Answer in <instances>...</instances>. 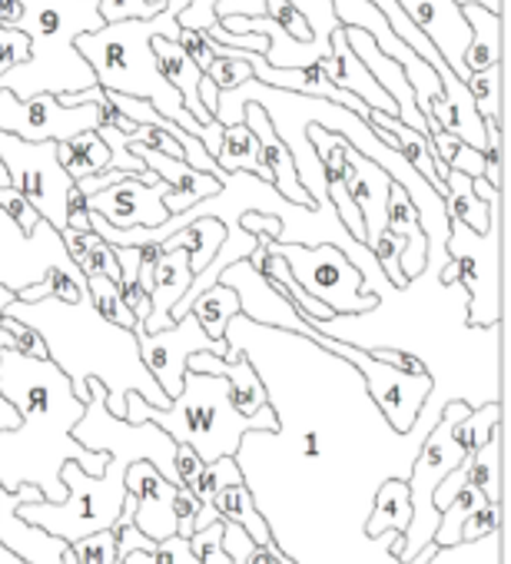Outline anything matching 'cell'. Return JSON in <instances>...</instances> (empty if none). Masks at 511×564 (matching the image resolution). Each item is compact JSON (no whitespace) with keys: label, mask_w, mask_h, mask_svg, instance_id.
I'll list each match as a JSON object with an SVG mask.
<instances>
[{"label":"cell","mask_w":511,"mask_h":564,"mask_svg":"<svg viewBox=\"0 0 511 564\" xmlns=\"http://www.w3.org/2000/svg\"><path fill=\"white\" fill-rule=\"evenodd\" d=\"M445 252L468 296V326L494 329L501 323V209L488 236H475L468 226L448 219Z\"/></svg>","instance_id":"7"},{"label":"cell","mask_w":511,"mask_h":564,"mask_svg":"<svg viewBox=\"0 0 511 564\" xmlns=\"http://www.w3.org/2000/svg\"><path fill=\"white\" fill-rule=\"evenodd\" d=\"M31 61V41L21 31L0 28V77H4L11 67H21Z\"/></svg>","instance_id":"44"},{"label":"cell","mask_w":511,"mask_h":564,"mask_svg":"<svg viewBox=\"0 0 511 564\" xmlns=\"http://www.w3.org/2000/svg\"><path fill=\"white\" fill-rule=\"evenodd\" d=\"M120 564H199V561L193 557L189 541L180 538V534H173V538L160 541L153 551H133V554H127Z\"/></svg>","instance_id":"37"},{"label":"cell","mask_w":511,"mask_h":564,"mask_svg":"<svg viewBox=\"0 0 511 564\" xmlns=\"http://www.w3.org/2000/svg\"><path fill=\"white\" fill-rule=\"evenodd\" d=\"M412 524V495L409 485L402 478H389L379 495H376V508L366 521V534L379 538L382 531H399V538L409 531Z\"/></svg>","instance_id":"27"},{"label":"cell","mask_w":511,"mask_h":564,"mask_svg":"<svg viewBox=\"0 0 511 564\" xmlns=\"http://www.w3.org/2000/svg\"><path fill=\"white\" fill-rule=\"evenodd\" d=\"M438 554H442V551H438L435 544H425V547H422V551H418L415 557H409V561H395V564H432V561H435Z\"/></svg>","instance_id":"54"},{"label":"cell","mask_w":511,"mask_h":564,"mask_svg":"<svg viewBox=\"0 0 511 564\" xmlns=\"http://www.w3.org/2000/svg\"><path fill=\"white\" fill-rule=\"evenodd\" d=\"M219 286H229L236 296H239V316L242 319H252V323H270V326H280V329H293V333H303L306 339H313L316 346L329 349L333 356H343L349 359L352 366L362 369L366 382H369V392L372 399L379 402L382 415L389 419V425L395 432H409L415 425V419L422 415V405L432 392V376H405L385 362H379L372 352L366 349H356L352 343L346 339H336V336H323L316 326H309L280 293L270 290V282L256 272L246 259L242 262H232L219 279Z\"/></svg>","instance_id":"4"},{"label":"cell","mask_w":511,"mask_h":564,"mask_svg":"<svg viewBox=\"0 0 511 564\" xmlns=\"http://www.w3.org/2000/svg\"><path fill=\"white\" fill-rule=\"evenodd\" d=\"M0 206L8 209V216L18 223V229L28 236V239H34V232H37V223H41V216L34 213V206L14 189V186H0Z\"/></svg>","instance_id":"43"},{"label":"cell","mask_w":511,"mask_h":564,"mask_svg":"<svg viewBox=\"0 0 511 564\" xmlns=\"http://www.w3.org/2000/svg\"><path fill=\"white\" fill-rule=\"evenodd\" d=\"M465 468H468V485H475L488 505H501V429L488 438V445L468 455Z\"/></svg>","instance_id":"31"},{"label":"cell","mask_w":511,"mask_h":564,"mask_svg":"<svg viewBox=\"0 0 511 564\" xmlns=\"http://www.w3.org/2000/svg\"><path fill=\"white\" fill-rule=\"evenodd\" d=\"M186 372H199V376H222L229 382V395L239 415H260L270 405V392L263 386V379L256 376V369L249 366V359L242 356L239 362H222L209 352H196L186 362Z\"/></svg>","instance_id":"20"},{"label":"cell","mask_w":511,"mask_h":564,"mask_svg":"<svg viewBox=\"0 0 511 564\" xmlns=\"http://www.w3.org/2000/svg\"><path fill=\"white\" fill-rule=\"evenodd\" d=\"M216 166L229 176V173H252L256 180H263V166H260V143L249 133L246 123L236 127H222V143L216 153Z\"/></svg>","instance_id":"30"},{"label":"cell","mask_w":511,"mask_h":564,"mask_svg":"<svg viewBox=\"0 0 511 564\" xmlns=\"http://www.w3.org/2000/svg\"><path fill=\"white\" fill-rule=\"evenodd\" d=\"M219 547L226 551L229 564H280L286 551H280V544H252L249 534L229 521H222V538Z\"/></svg>","instance_id":"33"},{"label":"cell","mask_w":511,"mask_h":564,"mask_svg":"<svg viewBox=\"0 0 511 564\" xmlns=\"http://www.w3.org/2000/svg\"><path fill=\"white\" fill-rule=\"evenodd\" d=\"M376 359L385 362V366H392V369H399V372H405V376H412V379L428 376L425 362H422L418 356H412V352H402V349H379Z\"/></svg>","instance_id":"50"},{"label":"cell","mask_w":511,"mask_h":564,"mask_svg":"<svg viewBox=\"0 0 511 564\" xmlns=\"http://www.w3.org/2000/svg\"><path fill=\"white\" fill-rule=\"evenodd\" d=\"M173 511H176V534L189 541V534H193V521H196V514L203 511L199 498H196V495H193L189 488H176V498H173Z\"/></svg>","instance_id":"49"},{"label":"cell","mask_w":511,"mask_h":564,"mask_svg":"<svg viewBox=\"0 0 511 564\" xmlns=\"http://www.w3.org/2000/svg\"><path fill=\"white\" fill-rule=\"evenodd\" d=\"M113 538H117V561H123L127 554H133V551H153L156 547V541H150L146 534H140V528L130 521H117L113 528Z\"/></svg>","instance_id":"48"},{"label":"cell","mask_w":511,"mask_h":564,"mask_svg":"<svg viewBox=\"0 0 511 564\" xmlns=\"http://www.w3.org/2000/svg\"><path fill=\"white\" fill-rule=\"evenodd\" d=\"M189 316L199 323V329H203L213 343H226V329H229V323L239 316V296H236L229 286H219V282H216L213 290H206L203 296L193 300Z\"/></svg>","instance_id":"29"},{"label":"cell","mask_w":511,"mask_h":564,"mask_svg":"<svg viewBox=\"0 0 511 564\" xmlns=\"http://www.w3.org/2000/svg\"><path fill=\"white\" fill-rule=\"evenodd\" d=\"M57 160H61L64 173H67L74 183H80V180H87V176H97V173H104V170H110V150H107V143L97 137V130L80 133V137H74V140H67V143H57Z\"/></svg>","instance_id":"28"},{"label":"cell","mask_w":511,"mask_h":564,"mask_svg":"<svg viewBox=\"0 0 511 564\" xmlns=\"http://www.w3.org/2000/svg\"><path fill=\"white\" fill-rule=\"evenodd\" d=\"M193 282V265H189V252L183 246L163 252V259L156 262L153 269V290H150V319L143 323V333L146 336H156V333H170L176 323H173V310L180 306V300L186 296Z\"/></svg>","instance_id":"19"},{"label":"cell","mask_w":511,"mask_h":564,"mask_svg":"<svg viewBox=\"0 0 511 564\" xmlns=\"http://www.w3.org/2000/svg\"><path fill=\"white\" fill-rule=\"evenodd\" d=\"M127 150H130L156 180H163V183L170 186L166 196H163V206H166L170 216H180V213L193 209L196 203H203V199H209V196H216V193L222 189V183H219L216 176L199 173V170L186 166L183 160H170V156H163V153H156V150H146V147H140V143H133L130 137H127Z\"/></svg>","instance_id":"17"},{"label":"cell","mask_w":511,"mask_h":564,"mask_svg":"<svg viewBox=\"0 0 511 564\" xmlns=\"http://www.w3.org/2000/svg\"><path fill=\"white\" fill-rule=\"evenodd\" d=\"M213 514L219 521H229L236 528H242L249 534L252 544H273V528L270 521L260 514V508H256L252 501V491L246 488V481H229L216 491L213 498Z\"/></svg>","instance_id":"22"},{"label":"cell","mask_w":511,"mask_h":564,"mask_svg":"<svg viewBox=\"0 0 511 564\" xmlns=\"http://www.w3.org/2000/svg\"><path fill=\"white\" fill-rule=\"evenodd\" d=\"M471 100H475V110L481 120H491V123H501V64L488 67V70H478L465 80Z\"/></svg>","instance_id":"36"},{"label":"cell","mask_w":511,"mask_h":564,"mask_svg":"<svg viewBox=\"0 0 511 564\" xmlns=\"http://www.w3.org/2000/svg\"><path fill=\"white\" fill-rule=\"evenodd\" d=\"M64 249H67V259L77 265V272L84 279H110V282H120V262H117V252L110 242H104L94 229L90 232H64Z\"/></svg>","instance_id":"25"},{"label":"cell","mask_w":511,"mask_h":564,"mask_svg":"<svg viewBox=\"0 0 511 564\" xmlns=\"http://www.w3.org/2000/svg\"><path fill=\"white\" fill-rule=\"evenodd\" d=\"M452 4L461 11V8H485L491 14H501V0H452Z\"/></svg>","instance_id":"53"},{"label":"cell","mask_w":511,"mask_h":564,"mask_svg":"<svg viewBox=\"0 0 511 564\" xmlns=\"http://www.w3.org/2000/svg\"><path fill=\"white\" fill-rule=\"evenodd\" d=\"M18 14L4 24L31 41V61L0 77V90L18 100L37 94H80L97 87L90 64L77 54V37L104 28L100 0H14Z\"/></svg>","instance_id":"3"},{"label":"cell","mask_w":511,"mask_h":564,"mask_svg":"<svg viewBox=\"0 0 511 564\" xmlns=\"http://www.w3.org/2000/svg\"><path fill=\"white\" fill-rule=\"evenodd\" d=\"M267 18H273L293 41L300 44H313V31L306 24V18L290 4V0H267Z\"/></svg>","instance_id":"41"},{"label":"cell","mask_w":511,"mask_h":564,"mask_svg":"<svg viewBox=\"0 0 511 564\" xmlns=\"http://www.w3.org/2000/svg\"><path fill=\"white\" fill-rule=\"evenodd\" d=\"M442 199H445V216L455 219V223H461V226H468L475 236H488L491 219H494V213L501 209V199L491 203V206H485V203L475 196L471 180L461 176V173H448V176H445V196H442Z\"/></svg>","instance_id":"24"},{"label":"cell","mask_w":511,"mask_h":564,"mask_svg":"<svg viewBox=\"0 0 511 564\" xmlns=\"http://www.w3.org/2000/svg\"><path fill=\"white\" fill-rule=\"evenodd\" d=\"M501 429V402H488V405H478L471 409L455 429H452V438L455 445L465 452V455H475L481 445H488V438Z\"/></svg>","instance_id":"32"},{"label":"cell","mask_w":511,"mask_h":564,"mask_svg":"<svg viewBox=\"0 0 511 564\" xmlns=\"http://www.w3.org/2000/svg\"><path fill=\"white\" fill-rule=\"evenodd\" d=\"M270 252L280 256L293 279L306 290V296L319 300L323 306H329L336 316H366L372 310H379V296L362 293L366 275L343 256V249L329 246V242H276L270 239Z\"/></svg>","instance_id":"6"},{"label":"cell","mask_w":511,"mask_h":564,"mask_svg":"<svg viewBox=\"0 0 511 564\" xmlns=\"http://www.w3.org/2000/svg\"><path fill=\"white\" fill-rule=\"evenodd\" d=\"M146 4H156V0H146ZM216 4H219V0H189V8L176 18L180 31H196V34L213 31L219 24L216 21Z\"/></svg>","instance_id":"45"},{"label":"cell","mask_w":511,"mask_h":564,"mask_svg":"<svg viewBox=\"0 0 511 564\" xmlns=\"http://www.w3.org/2000/svg\"><path fill=\"white\" fill-rule=\"evenodd\" d=\"M37 501H44V495L34 485H21L18 491H8L0 485V547H8L24 564H61L70 544H64L61 538H51L47 531L28 524L18 514V508L37 505Z\"/></svg>","instance_id":"12"},{"label":"cell","mask_w":511,"mask_h":564,"mask_svg":"<svg viewBox=\"0 0 511 564\" xmlns=\"http://www.w3.org/2000/svg\"><path fill=\"white\" fill-rule=\"evenodd\" d=\"M395 4L428 37V44L438 51V57L445 61V67L465 84L468 80L465 47L471 41V31H468L461 11L452 4V0H395Z\"/></svg>","instance_id":"13"},{"label":"cell","mask_w":511,"mask_h":564,"mask_svg":"<svg viewBox=\"0 0 511 564\" xmlns=\"http://www.w3.org/2000/svg\"><path fill=\"white\" fill-rule=\"evenodd\" d=\"M133 339H137V352H140V362L146 366V372L153 376V382L163 389V395L173 402L180 392H183V376H186V362L189 356L196 352H209L216 359H229L232 346L229 339L226 343H213L199 323L193 316H183L170 333H156V336H146L143 333V323H137L133 329Z\"/></svg>","instance_id":"10"},{"label":"cell","mask_w":511,"mask_h":564,"mask_svg":"<svg viewBox=\"0 0 511 564\" xmlns=\"http://www.w3.org/2000/svg\"><path fill=\"white\" fill-rule=\"evenodd\" d=\"M130 140L140 143V147H146V150H156V153H163V156H170V160H183V163H186L183 147H180L170 133H163V130H156V127H137ZM186 166H189V163H186Z\"/></svg>","instance_id":"46"},{"label":"cell","mask_w":511,"mask_h":564,"mask_svg":"<svg viewBox=\"0 0 511 564\" xmlns=\"http://www.w3.org/2000/svg\"><path fill=\"white\" fill-rule=\"evenodd\" d=\"M346 186L349 196L362 216L366 226V249L372 252V246L379 242V236L385 232V206H389V189L392 180L366 156H359L349 143H346Z\"/></svg>","instance_id":"18"},{"label":"cell","mask_w":511,"mask_h":564,"mask_svg":"<svg viewBox=\"0 0 511 564\" xmlns=\"http://www.w3.org/2000/svg\"><path fill=\"white\" fill-rule=\"evenodd\" d=\"M219 538H222V521H213L209 528L203 531H193L189 538V551L199 564H229L226 551L219 547Z\"/></svg>","instance_id":"42"},{"label":"cell","mask_w":511,"mask_h":564,"mask_svg":"<svg viewBox=\"0 0 511 564\" xmlns=\"http://www.w3.org/2000/svg\"><path fill=\"white\" fill-rule=\"evenodd\" d=\"M0 130L24 143H67L80 133L100 130V104L61 107L54 94L18 100L14 94L0 90Z\"/></svg>","instance_id":"9"},{"label":"cell","mask_w":511,"mask_h":564,"mask_svg":"<svg viewBox=\"0 0 511 564\" xmlns=\"http://www.w3.org/2000/svg\"><path fill=\"white\" fill-rule=\"evenodd\" d=\"M170 0H156V4H146V0H100V18L104 24H120V21H153L166 11Z\"/></svg>","instance_id":"38"},{"label":"cell","mask_w":511,"mask_h":564,"mask_svg":"<svg viewBox=\"0 0 511 564\" xmlns=\"http://www.w3.org/2000/svg\"><path fill=\"white\" fill-rule=\"evenodd\" d=\"M461 18L471 31V41L465 47L468 77L501 64V14H491L485 8H461Z\"/></svg>","instance_id":"23"},{"label":"cell","mask_w":511,"mask_h":564,"mask_svg":"<svg viewBox=\"0 0 511 564\" xmlns=\"http://www.w3.org/2000/svg\"><path fill=\"white\" fill-rule=\"evenodd\" d=\"M123 422L130 425L153 422L173 438V445L193 448V455L203 465H213L219 458H236L246 432L280 429V419L270 405L260 415H239L229 395V382L222 376H199V372L183 376V392L170 402V409H153L137 392H130Z\"/></svg>","instance_id":"5"},{"label":"cell","mask_w":511,"mask_h":564,"mask_svg":"<svg viewBox=\"0 0 511 564\" xmlns=\"http://www.w3.org/2000/svg\"><path fill=\"white\" fill-rule=\"evenodd\" d=\"M203 462L193 455V448L186 445H176V478H180V488H193L203 475Z\"/></svg>","instance_id":"51"},{"label":"cell","mask_w":511,"mask_h":564,"mask_svg":"<svg viewBox=\"0 0 511 564\" xmlns=\"http://www.w3.org/2000/svg\"><path fill=\"white\" fill-rule=\"evenodd\" d=\"M18 300V293L14 290H8V286H0V352L4 349H18V339L4 329V313H8V306Z\"/></svg>","instance_id":"52"},{"label":"cell","mask_w":511,"mask_h":564,"mask_svg":"<svg viewBox=\"0 0 511 564\" xmlns=\"http://www.w3.org/2000/svg\"><path fill=\"white\" fill-rule=\"evenodd\" d=\"M242 123L249 127V133L256 137V143H260V166H263V183H270L286 203L300 206V209H316L313 196L303 189L300 176H296V163L286 150V143L273 133V123L267 117L263 107L256 104H246L242 107Z\"/></svg>","instance_id":"14"},{"label":"cell","mask_w":511,"mask_h":564,"mask_svg":"<svg viewBox=\"0 0 511 564\" xmlns=\"http://www.w3.org/2000/svg\"><path fill=\"white\" fill-rule=\"evenodd\" d=\"M333 14H336L339 28H359V31H366L385 57H392V61H402L405 57L409 47L392 34V28L385 24V18L369 4V0H333Z\"/></svg>","instance_id":"26"},{"label":"cell","mask_w":511,"mask_h":564,"mask_svg":"<svg viewBox=\"0 0 511 564\" xmlns=\"http://www.w3.org/2000/svg\"><path fill=\"white\" fill-rule=\"evenodd\" d=\"M123 485H127V491L137 501L133 524L140 528V534H146L156 544L173 538L176 534V511H173L176 488L150 462L130 465L127 475H123Z\"/></svg>","instance_id":"15"},{"label":"cell","mask_w":511,"mask_h":564,"mask_svg":"<svg viewBox=\"0 0 511 564\" xmlns=\"http://www.w3.org/2000/svg\"><path fill=\"white\" fill-rule=\"evenodd\" d=\"M385 229L405 242L399 265H402V275L409 279V286H412V282L425 272V252H428V242H425V232H422V226H418V213L412 209V203H409L405 189H402V186H395V183H392V189H389Z\"/></svg>","instance_id":"21"},{"label":"cell","mask_w":511,"mask_h":564,"mask_svg":"<svg viewBox=\"0 0 511 564\" xmlns=\"http://www.w3.org/2000/svg\"><path fill=\"white\" fill-rule=\"evenodd\" d=\"M166 183H140L137 176H127L120 183H113L110 189H100L94 196H87V209L97 213L107 226L113 229H156L170 219L163 196H166Z\"/></svg>","instance_id":"11"},{"label":"cell","mask_w":511,"mask_h":564,"mask_svg":"<svg viewBox=\"0 0 511 564\" xmlns=\"http://www.w3.org/2000/svg\"><path fill=\"white\" fill-rule=\"evenodd\" d=\"M343 37H346L349 51L362 61V67L372 74V80L385 90V97L399 107V123H405L409 130H415V133H422V137H432L425 117H422L418 107H415L412 87L405 84V74H402L399 61L385 57V54L376 47V41H372L366 31H359V28H343Z\"/></svg>","instance_id":"16"},{"label":"cell","mask_w":511,"mask_h":564,"mask_svg":"<svg viewBox=\"0 0 511 564\" xmlns=\"http://www.w3.org/2000/svg\"><path fill=\"white\" fill-rule=\"evenodd\" d=\"M280 564H296V561H293L290 554H283V561H280Z\"/></svg>","instance_id":"56"},{"label":"cell","mask_w":511,"mask_h":564,"mask_svg":"<svg viewBox=\"0 0 511 564\" xmlns=\"http://www.w3.org/2000/svg\"><path fill=\"white\" fill-rule=\"evenodd\" d=\"M0 395L24 415L18 432H0V485L8 491L34 485L44 501L61 505L67 498V488L61 485L64 462H77L90 478L104 475L107 455L80 448L70 435L87 405L74 395L70 379L51 359H28L18 349H4Z\"/></svg>","instance_id":"1"},{"label":"cell","mask_w":511,"mask_h":564,"mask_svg":"<svg viewBox=\"0 0 511 564\" xmlns=\"http://www.w3.org/2000/svg\"><path fill=\"white\" fill-rule=\"evenodd\" d=\"M189 8V0H170L166 11L153 21H120V24H104L97 34H84L77 37V54L90 64L97 87L104 94H120V97H133V100H146L160 117H166L170 123H176L180 130H186L189 137H196L206 153L216 160L219 143H222V127H199L180 94L166 84V77L160 74L156 54H153V41L166 37V41H180V24L176 18Z\"/></svg>","instance_id":"2"},{"label":"cell","mask_w":511,"mask_h":564,"mask_svg":"<svg viewBox=\"0 0 511 564\" xmlns=\"http://www.w3.org/2000/svg\"><path fill=\"white\" fill-rule=\"evenodd\" d=\"M399 67H402V74H405V84L412 87V97H415L418 113H422L425 123H428V110H432V104L442 97V80H438V74H435L418 54H412V51H405V57L399 61Z\"/></svg>","instance_id":"35"},{"label":"cell","mask_w":511,"mask_h":564,"mask_svg":"<svg viewBox=\"0 0 511 564\" xmlns=\"http://www.w3.org/2000/svg\"><path fill=\"white\" fill-rule=\"evenodd\" d=\"M0 163H4L11 186L34 206V213L54 229L67 232V199L74 180L57 160V143H24L0 130Z\"/></svg>","instance_id":"8"},{"label":"cell","mask_w":511,"mask_h":564,"mask_svg":"<svg viewBox=\"0 0 511 564\" xmlns=\"http://www.w3.org/2000/svg\"><path fill=\"white\" fill-rule=\"evenodd\" d=\"M77 564H113L117 561V538L113 531H97L70 544Z\"/></svg>","instance_id":"39"},{"label":"cell","mask_w":511,"mask_h":564,"mask_svg":"<svg viewBox=\"0 0 511 564\" xmlns=\"http://www.w3.org/2000/svg\"><path fill=\"white\" fill-rule=\"evenodd\" d=\"M14 14H18V4H14V0H0V28H4Z\"/></svg>","instance_id":"55"},{"label":"cell","mask_w":511,"mask_h":564,"mask_svg":"<svg viewBox=\"0 0 511 564\" xmlns=\"http://www.w3.org/2000/svg\"><path fill=\"white\" fill-rule=\"evenodd\" d=\"M87 293H90V306L97 310V316L117 329H133L137 326V316L127 310L123 296H120V282H110V279H87Z\"/></svg>","instance_id":"34"},{"label":"cell","mask_w":511,"mask_h":564,"mask_svg":"<svg viewBox=\"0 0 511 564\" xmlns=\"http://www.w3.org/2000/svg\"><path fill=\"white\" fill-rule=\"evenodd\" d=\"M180 47H183V54L206 74L209 67H213V61H216V51H213V41L206 37V34H196V31H183L180 34V41H176Z\"/></svg>","instance_id":"47"},{"label":"cell","mask_w":511,"mask_h":564,"mask_svg":"<svg viewBox=\"0 0 511 564\" xmlns=\"http://www.w3.org/2000/svg\"><path fill=\"white\" fill-rule=\"evenodd\" d=\"M501 531V505H481L478 511H471L461 528H458V541L461 544H475V541H485L491 534Z\"/></svg>","instance_id":"40"}]
</instances>
